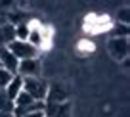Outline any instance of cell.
Returning <instances> with one entry per match:
<instances>
[{
  "label": "cell",
  "mask_w": 130,
  "mask_h": 117,
  "mask_svg": "<svg viewBox=\"0 0 130 117\" xmlns=\"http://www.w3.org/2000/svg\"><path fill=\"white\" fill-rule=\"evenodd\" d=\"M128 14H130L128 6H124L122 10H119V12H117V23H121V25H128Z\"/></svg>",
  "instance_id": "15"
},
{
  "label": "cell",
  "mask_w": 130,
  "mask_h": 117,
  "mask_svg": "<svg viewBox=\"0 0 130 117\" xmlns=\"http://www.w3.org/2000/svg\"><path fill=\"white\" fill-rule=\"evenodd\" d=\"M29 38V21L15 25V41H27Z\"/></svg>",
  "instance_id": "12"
},
{
  "label": "cell",
  "mask_w": 130,
  "mask_h": 117,
  "mask_svg": "<svg viewBox=\"0 0 130 117\" xmlns=\"http://www.w3.org/2000/svg\"><path fill=\"white\" fill-rule=\"evenodd\" d=\"M17 65H19V60L6 46H0V67L10 71L12 75H17Z\"/></svg>",
  "instance_id": "5"
},
{
  "label": "cell",
  "mask_w": 130,
  "mask_h": 117,
  "mask_svg": "<svg viewBox=\"0 0 130 117\" xmlns=\"http://www.w3.org/2000/svg\"><path fill=\"white\" fill-rule=\"evenodd\" d=\"M13 41H15V25L6 21L4 25H0V46H8Z\"/></svg>",
  "instance_id": "8"
},
{
  "label": "cell",
  "mask_w": 130,
  "mask_h": 117,
  "mask_svg": "<svg viewBox=\"0 0 130 117\" xmlns=\"http://www.w3.org/2000/svg\"><path fill=\"white\" fill-rule=\"evenodd\" d=\"M23 90L35 102H46L48 83L44 79H40V77H37V79H23Z\"/></svg>",
  "instance_id": "1"
},
{
  "label": "cell",
  "mask_w": 130,
  "mask_h": 117,
  "mask_svg": "<svg viewBox=\"0 0 130 117\" xmlns=\"http://www.w3.org/2000/svg\"><path fill=\"white\" fill-rule=\"evenodd\" d=\"M0 117H8V115H6V113H2V111H0Z\"/></svg>",
  "instance_id": "18"
},
{
  "label": "cell",
  "mask_w": 130,
  "mask_h": 117,
  "mask_svg": "<svg viewBox=\"0 0 130 117\" xmlns=\"http://www.w3.org/2000/svg\"><path fill=\"white\" fill-rule=\"evenodd\" d=\"M21 90H23V79H21L19 75H13V79L8 83V86L4 88V92H6V96H8L10 100L13 102V100L17 98V94L21 92Z\"/></svg>",
  "instance_id": "9"
},
{
  "label": "cell",
  "mask_w": 130,
  "mask_h": 117,
  "mask_svg": "<svg viewBox=\"0 0 130 117\" xmlns=\"http://www.w3.org/2000/svg\"><path fill=\"white\" fill-rule=\"evenodd\" d=\"M23 117H46V115H44V111H32V113H27Z\"/></svg>",
  "instance_id": "17"
},
{
  "label": "cell",
  "mask_w": 130,
  "mask_h": 117,
  "mask_svg": "<svg viewBox=\"0 0 130 117\" xmlns=\"http://www.w3.org/2000/svg\"><path fill=\"white\" fill-rule=\"evenodd\" d=\"M67 102V88L59 83L48 85V94H46V104H63Z\"/></svg>",
  "instance_id": "4"
},
{
  "label": "cell",
  "mask_w": 130,
  "mask_h": 117,
  "mask_svg": "<svg viewBox=\"0 0 130 117\" xmlns=\"http://www.w3.org/2000/svg\"><path fill=\"white\" fill-rule=\"evenodd\" d=\"M12 79H13V75H12V73H10V71H6V69H2V67H0V88L4 90L6 86H8V83L12 81Z\"/></svg>",
  "instance_id": "14"
},
{
  "label": "cell",
  "mask_w": 130,
  "mask_h": 117,
  "mask_svg": "<svg viewBox=\"0 0 130 117\" xmlns=\"http://www.w3.org/2000/svg\"><path fill=\"white\" fill-rule=\"evenodd\" d=\"M42 73V60L32 58V60H21L17 65V75L21 79H37Z\"/></svg>",
  "instance_id": "3"
},
{
  "label": "cell",
  "mask_w": 130,
  "mask_h": 117,
  "mask_svg": "<svg viewBox=\"0 0 130 117\" xmlns=\"http://www.w3.org/2000/svg\"><path fill=\"white\" fill-rule=\"evenodd\" d=\"M109 54L117 61L124 60L128 56V41L126 38H111L109 41Z\"/></svg>",
  "instance_id": "6"
},
{
  "label": "cell",
  "mask_w": 130,
  "mask_h": 117,
  "mask_svg": "<svg viewBox=\"0 0 130 117\" xmlns=\"http://www.w3.org/2000/svg\"><path fill=\"white\" fill-rule=\"evenodd\" d=\"M0 111L6 113V115H12V111H13V102L6 96V92L2 88H0Z\"/></svg>",
  "instance_id": "11"
},
{
  "label": "cell",
  "mask_w": 130,
  "mask_h": 117,
  "mask_svg": "<svg viewBox=\"0 0 130 117\" xmlns=\"http://www.w3.org/2000/svg\"><path fill=\"white\" fill-rule=\"evenodd\" d=\"M109 31H111V35H113V38H128V25L117 23L115 27H111Z\"/></svg>",
  "instance_id": "13"
},
{
  "label": "cell",
  "mask_w": 130,
  "mask_h": 117,
  "mask_svg": "<svg viewBox=\"0 0 130 117\" xmlns=\"http://www.w3.org/2000/svg\"><path fill=\"white\" fill-rule=\"evenodd\" d=\"M78 48H80L84 54H90V52H94V48H96V46H94V42H88V41H80V42H78Z\"/></svg>",
  "instance_id": "16"
},
{
  "label": "cell",
  "mask_w": 130,
  "mask_h": 117,
  "mask_svg": "<svg viewBox=\"0 0 130 117\" xmlns=\"http://www.w3.org/2000/svg\"><path fill=\"white\" fill-rule=\"evenodd\" d=\"M46 117H71V104L63 102V104H46L44 108Z\"/></svg>",
  "instance_id": "7"
},
{
  "label": "cell",
  "mask_w": 130,
  "mask_h": 117,
  "mask_svg": "<svg viewBox=\"0 0 130 117\" xmlns=\"http://www.w3.org/2000/svg\"><path fill=\"white\" fill-rule=\"evenodd\" d=\"M32 104H35V100H32L25 90H21V92L17 94V98L13 100V108H21V109H27L29 106H32Z\"/></svg>",
  "instance_id": "10"
},
{
  "label": "cell",
  "mask_w": 130,
  "mask_h": 117,
  "mask_svg": "<svg viewBox=\"0 0 130 117\" xmlns=\"http://www.w3.org/2000/svg\"><path fill=\"white\" fill-rule=\"evenodd\" d=\"M6 48H8L19 61H21V60H32V58H40V50L35 48V46H31L27 41H13V42H10Z\"/></svg>",
  "instance_id": "2"
},
{
  "label": "cell",
  "mask_w": 130,
  "mask_h": 117,
  "mask_svg": "<svg viewBox=\"0 0 130 117\" xmlns=\"http://www.w3.org/2000/svg\"><path fill=\"white\" fill-rule=\"evenodd\" d=\"M8 117H13V115H8Z\"/></svg>",
  "instance_id": "19"
}]
</instances>
